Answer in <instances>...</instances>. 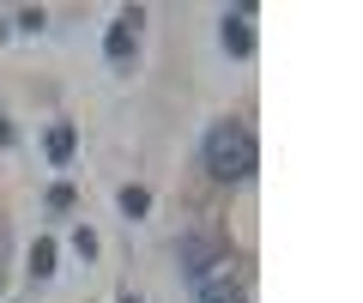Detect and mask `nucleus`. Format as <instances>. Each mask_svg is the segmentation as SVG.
Here are the masks:
<instances>
[{"mask_svg": "<svg viewBox=\"0 0 363 303\" xmlns=\"http://www.w3.org/2000/svg\"><path fill=\"white\" fill-rule=\"evenodd\" d=\"M206 170L218 176V182H248L255 176V164H260V152H255V133L242 128V121H218V128H206Z\"/></svg>", "mask_w": 363, "mask_h": 303, "instance_id": "1", "label": "nucleus"}, {"mask_svg": "<svg viewBox=\"0 0 363 303\" xmlns=\"http://www.w3.org/2000/svg\"><path fill=\"white\" fill-rule=\"evenodd\" d=\"M182 273H188V285H200V279H212V273H224L230 267V255L218 249L212 237H182Z\"/></svg>", "mask_w": 363, "mask_h": 303, "instance_id": "2", "label": "nucleus"}, {"mask_svg": "<svg viewBox=\"0 0 363 303\" xmlns=\"http://www.w3.org/2000/svg\"><path fill=\"white\" fill-rule=\"evenodd\" d=\"M140 25H145V13L140 6H128V13L116 18V25H109V37H104V55L116 67H128V55H133V37H140Z\"/></svg>", "mask_w": 363, "mask_h": 303, "instance_id": "3", "label": "nucleus"}, {"mask_svg": "<svg viewBox=\"0 0 363 303\" xmlns=\"http://www.w3.org/2000/svg\"><path fill=\"white\" fill-rule=\"evenodd\" d=\"M224 49L242 61V55H255V6H236V13H224Z\"/></svg>", "mask_w": 363, "mask_h": 303, "instance_id": "4", "label": "nucleus"}, {"mask_svg": "<svg viewBox=\"0 0 363 303\" xmlns=\"http://www.w3.org/2000/svg\"><path fill=\"white\" fill-rule=\"evenodd\" d=\"M194 297H200V303H242V291L230 285V267H224V273L200 279V285H194Z\"/></svg>", "mask_w": 363, "mask_h": 303, "instance_id": "5", "label": "nucleus"}, {"mask_svg": "<svg viewBox=\"0 0 363 303\" xmlns=\"http://www.w3.org/2000/svg\"><path fill=\"white\" fill-rule=\"evenodd\" d=\"M30 279H55V243L37 237V249H30Z\"/></svg>", "mask_w": 363, "mask_h": 303, "instance_id": "6", "label": "nucleus"}, {"mask_svg": "<svg viewBox=\"0 0 363 303\" xmlns=\"http://www.w3.org/2000/svg\"><path fill=\"white\" fill-rule=\"evenodd\" d=\"M121 212H128V219H145V212H152V194H145V188H121Z\"/></svg>", "mask_w": 363, "mask_h": 303, "instance_id": "7", "label": "nucleus"}, {"mask_svg": "<svg viewBox=\"0 0 363 303\" xmlns=\"http://www.w3.org/2000/svg\"><path fill=\"white\" fill-rule=\"evenodd\" d=\"M49 158H55V164L73 158V128H55V133H49Z\"/></svg>", "mask_w": 363, "mask_h": 303, "instance_id": "8", "label": "nucleus"}, {"mask_svg": "<svg viewBox=\"0 0 363 303\" xmlns=\"http://www.w3.org/2000/svg\"><path fill=\"white\" fill-rule=\"evenodd\" d=\"M49 206H55V212H67V206H73V188L55 182V188H49Z\"/></svg>", "mask_w": 363, "mask_h": 303, "instance_id": "9", "label": "nucleus"}, {"mask_svg": "<svg viewBox=\"0 0 363 303\" xmlns=\"http://www.w3.org/2000/svg\"><path fill=\"white\" fill-rule=\"evenodd\" d=\"M73 249H79V255L91 261V255H97V237H91V231H73Z\"/></svg>", "mask_w": 363, "mask_h": 303, "instance_id": "10", "label": "nucleus"}, {"mask_svg": "<svg viewBox=\"0 0 363 303\" xmlns=\"http://www.w3.org/2000/svg\"><path fill=\"white\" fill-rule=\"evenodd\" d=\"M121 303H140V297H133V291H128V297H121Z\"/></svg>", "mask_w": 363, "mask_h": 303, "instance_id": "11", "label": "nucleus"}]
</instances>
